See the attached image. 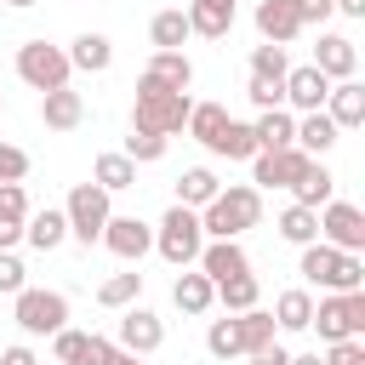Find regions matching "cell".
Returning a JSON list of instances; mask_svg holds the SVG:
<instances>
[{"label":"cell","mask_w":365,"mask_h":365,"mask_svg":"<svg viewBox=\"0 0 365 365\" xmlns=\"http://www.w3.org/2000/svg\"><path fill=\"white\" fill-rule=\"evenodd\" d=\"M194 262H200V274H205L211 285H222V279H240V274H251V257H245V245H240V240H205Z\"/></svg>","instance_id":"4fadbf2b"},{"label":"cell","mask_w":365,"mask_h":365,"mask_svg":"<svg viewBox=\"0 0 365 365\" xmlns=\"http://www.w3.org/2000/svg\"><path fill=\"white\" fill-rule=\"evenodd\" d=\"M131 165H154L160 154H165V137H154V131H137L131 125V137H125V148H120Z\"/></svg>","instance_id":"74e56055"},{"label":"cell","mask_w":365,"mask_h":365,"mask_svg":"<svg viewBox=\"0 0 365 365\" xmlns=\"http://www.w3.org/2000/svg\"><path fill=\"white\" fill-rule=\"evenodd\" d=\"M325 120H331L336 131L365 125V86H359V80H336V86L325 91Z\"/></svg>","instance_id":"2e32d148"},{"label":"cell","mask_w":365,"mask_h":365,"mask_svg":"<svg viewBox=\"0 0 365 365\" xmlns=\"http://www.w3.org/2000/svg\"><path fill=\"white\" fill-rule=\"evenodd\" d=\"M325 365H365V336H348V342H331Z\"/></svg>","instance_id":"f6af8a7d"},{"label":"cell","mask_w":365,"mask_h":365,"mask_svg":"<svg viewBox=\"0 0 365 365\" xmlns=\"http://www.w3.org/2000/svg\"><path fill=\"white\" fill-rule=\"evenodd\" d=\"M211 154H222V160H251V154H257L251 125H245V120H228V125H222V137L211 143Z\"/></svg>","instance_id":"e575fe53"},{"label":"cell","mask_w":365,"mask_h":365,"mask_svg":"<svg viewBox=\"0 0 365 365\" xmlns=\"http://www.w3.org/2000/svg\"><path fill=\"white\" fill-rule=\"evenodd\" d=\"M297 17H302V29L308 23H325L331 17V0H297Z\"/></svg>","instance_id":"7dc6e473"},{"label":"cell","mask_w":365,"mask_h":365,"mask_svg":"<svg viewBox=\"0 0 365 365\" xmlns=\"http://www.w3.org/2000/svg\"><path fill=\"white\" fill-rule=\"evenodd\" d=\"M80 342H86V331H74V325H63V331L51 336V354H57L63 365H74V354H80Z\"/></svg>","instance_id":"bcb514c9"},{"label":"cell","mask_w":365,"mask_h":365,"mask_svg":"<svg viewBox=\"0 0 365 365\" xmlns=\"http://www.w3.org/2000/svg\"><path fill=\"white\" fill-rule=\"evenodd\" d=\"M188 91H165L154 80H137V103H131V125L137 131H154V137H177L188 125Z\"/></svg>","instance_id":"7a4b0ae2"},{"label":"cell","mask_w":365,"mask_h":365,"mask_svg":"<svg viewBox=\"0 0 365 365\" xmlns=\"http://www.w3.org/2000/svg\"><path fill=\"white\" fill-rule=\"evenodd\" d=\"M291 365H325L319 354H291Z\"/></svg>","instance_id":"f5cc1de1"},{"label":"cell","mask_w":365,"mask_h":365,"mask_svg":"<svg viewBox=\"0 0 365 365\" xmlns=\"http://www.w3.org/2000/svg\"><path fill=\"white\" fill-rule=\"evenodd\" d=\"M205 348H211L217 359H240V325H234V314H228V319H211Z\"/></svg>","instance_id":"f35d334b"},{"label":"cell","mask_w":365,"mask_h":365,"mask_svg":"<svg viewBox=\"0 0 365 365\" xmlns=\"http://www.w3.org/2000/svg\"><path fill=\"white\" fill-rule=\"evenodd\" d=\"M63 217H68V240L97 245V240H103V228H108V217H114V205H108V194H103L97 182H74V188H68Z\"/></svg>","instance_id":"8992f818"},{"label":"cell","mask_w":365,"mask_h":365,"mask_svg":"<svg viewBox=\"0 0 365 365\" xmlns=\"http://www.w3.org/2000/svg\"><path fill=\"white\" fill-rule=\"evenodd\" d=\"M11 319H17L29 336H57V331L68 325V297H63V291H34V285H23Z\"/></svg>","instance_id":"ba28073f"},{"label":"cell","mask_w":365,"mask_h":365,"mask_svg":"<svg viewBox=\"0 0 365 365\" xmlns=\"http://www.w3.org/2000/svg\"><path fill=\"white\" fill-rule=\"evenodd\" d=\"M257 297H262L257 274H240V279H222V285H217V302H222L228 314H245V308H257Z\"/></svg>","instance_id":"d590c367"},{"label":"cell","mask_w":365,"mask_h":365,"mask_svg":"<svg viewBox=\"0 0 365 365\" xmlns=\"http://www.w3.org/2000/svg\"><path fill=\"white\" fill-rule=\"evenodd\" d=\"M325 91H331V80H325L314 63L285 74V103H291L297 114H314V108H325Z\"/></svg>","instance_id":"e0dca14e"},{"label":"cell","mask_w":365,"mask_h":365,"mask_svg":"<svg viewBox=\"0 0 365 365\" xmlns=\"http://www.w3.org/2000/svg\"><path fill=\"white\" fill-rule=\"evenodd\" d=\"M291 63H285V46H257L251 51V80H268V86H285Z\"/></svg>","instance_id":"8d00e7d4"},{"label":"cell","mask_w":365,"mask_h":365,"mask_svg":"<svg viewBox=\"0 0 365 365\" xmlns=\"http://www.w3.org/2000/svg\"><path fill=\"white\" fill-rule=\"evenodd\" d=\"M108 365H143V359H137V354H125V348H114V354H108Z\"/></svg>","instance_id":"816d5d0a"},{"label":"cell","mask_w":365,"mask_h":365,"mask_svg":"<svg viewBox=\"0 0 365 365\" xmlns=\"http://www.w3.org/2000/svg\"><path fill=\"white\" fill-rule=\"evenodd\" d=\"M314 68L336 86V80H354V68H359V51H354V40L348 34H319V46H314Z\"/></svg>","instance_id":"9a60e30c"},{"label":"cell","mask_w":365,"mask_h":365,"mask_svg":"<svg viewBox=\"0 0 365 365\" xmlns=\"http://www.w3.org/2000/svg\"><path fill=\"white\" fill-rule=\"evenodd\" d=\"M245 97L257 108H285V86H268V80H245Z\"/></svg>","instance_id":"7bdbcfd3"},{"label":"cell","mask_w":365,"mask_h":365,"mask_svg":"<svg viewBox=\"0 0 365 365\" xmlns=\"http://www.w3.org/2000/svg\"><path fill=\"white\" fill-rule=\"evenodd\" d=\"M148 40H154V51H182V40H188V17H182V6H165V11H154V23H148Z\"/></svg>","instance_id":"f1b7e54d"},{"label":"cell","mask_w":365,"mask_h":365,"mask_svg":"<svg viewBox=\"0 0 365 365\" xmlns=\"http://www.w3.org/2000/svg\"><path fill=\"white\" fill-rule=\"evenodd\" d=\"M297 274H302L308 285H319V291H365V262L348 257V251H336V245H325V240L302 245Z\"/></svg>","instance_id":"3957f363"},{"label":"cell","mask_w":365,"mask_h":365,"mask_svg":"<svg viewBox=\"0 0 365 365\" xmlns=\"http://www.w3.org/2000/svg\"><path fill=\"white\" fill-rule=\"evenodd\" d=\"M23 240L34 245V251H57L63 240H68V217L63 211H29V222H23Z\"/></svg>","instance_id":"d4e9b609"},{"label":"cell","mask_w":365,"mask_h":365,"mask_svg":"<svg viewBox=\"0 0 365 365\" xmlns=\"http://www.w3.org/2000/svg\"><path fill=\"white\" fill-rule=\"evenodd\" d=\"M108 354H114V342H108V336H97V331H86V342H80L74 365H108Z\"/></svg>","instance_id":"b9f144b4"},{"label":"cell","mask_w":365,"mask_h":365,"mask_svg":"<svg viewBox=\"0 0 365 365\" xmlns=\"http://www.w3.org/2000/svg\"><path fill=\"white\" fill-rule=\"evenodd\" d=\"M29 177V154L17 143H0V182H23Z\"/></svg>","instance_id":"60d3db41"},{"label":"cell","mask_w":365,"mask_h":365,"mask_svg":"<svg viewBox=\"0 0 365 365\" xmlns=\"http://www.w3.org/2000/svg\"><path fill=\"white\" fill-rule=\"evenodd\" d=\"M0 108H6V103H0Z\"/></svg>","instance_id":"11a10c76"},{"label":"cell","mask_w":365,"mask_h":365,"mask_svg":"<svg viewBox=\"0 0 365 365\" xmlns=\"http://www.w3.org/2000/svg\"><path fill=\"white\" fill-rule=\"evenodd\" d=\"M108 63H114L108 34H80V40L68 46V68H80V74H103Z\"/></svg>","instance_id":"83f0119b"},{"label":"cell","mask_w":365,"mask_h":365,"mask_svg":"<svg viewBox=\"0 0 365 365\" xmlns=\"http://www.w3.org/2000/svg\"><path fill=\"white\" fill-rule=\"evenodd\" d=\"M68 74H74V68H68V51H63V46H51V40H23V46H17V80L34 86L40 97H46V91H63Z\"/></svg>","instance_id":"277c9868"},{"label":"cell","mask_w":365,"mask_h":365,"mask_svg":"<svg viewBox=\"0 0 365 365\" xmlns=\"http://www.w3.org/2000/svg\"><path fill=\"white\" fill-rule=\"evenodd\" d=\"M251 365H291V354H285L279 342H268V348H257V354H251Z\"/></svg>","instance_id":"c3c4849f"},{"label":"cell","mask_w":365,"mask_h":365,"mask_svg":"<svg viewBox=\"0 0 365 365\" xmlns=\"http://www.w3.org/2000/svg\"><path fill=\"white\" fill-rule=\"evenodd\" d=\"M314 325L325 342H348L365 336V291H325L314 302Z\"/></svg>","instance_id":"52a82bcc"},{"label":"cell","mask_w":365,"mask_h":365,"mask_svg":"<svg viewBox=\"0 0 365 365\" xmlns=\"http://www.w3.org/2000/svg\"><path fill=\"white\" fill-rule=\"evenodd\" d=\"M91 182H97L103 194H120V188H137V165H131L125 154H97V165H91Z\"/></svg>","instance_id":"f546056e"},{"label":"cell","mask_w":365,"mask_h":365,"mask_svg":"<svg viewBox=\"0 0 365 365\" xmlns=\"http://www.w3.org/2000/svg\"><path fill=\"white\" fill-rule=\"evenodd\" d=\"M0 365H40V359H34V348H23V342H17V348H6V354H0Z\"/></svg>","instance_id":"681fc988"},{"label":"cell","mask_w":365,"mask_h":365,"mask_svg":"<svg viewBox=\"0 0 365 365\" xmlns=\"http://www.w3.org/2000/svg\"><path fill=\"white\" fill-rule=\"evenodd\" d=\"M143 80H154V86H165V91H188V86H194V63H188L182 51H154L148 68H143Z\"/></svg>","instance_id":"ffe728a7"},{"label":"cell","mask_w":365,"mask_h":365,"mask_svg":"<svg viewBox=\"0 0 365 365\" xmlns=\"http://www.w3.org/2000/svg\"><path fill=\"white\" fill-rule=\"evenodd\" d=\"M291 194H297V205L319 211V205H331V200H336V177L325 171V160H308V171L291 182Z\"/></svg>","instance_id":"603a6c76"},{"label":"cell","mask_w":365,"mask_h":365,"mask_svg":"<svg viewBox=\"0 0 365 365\" xmlns=\"http://www.w3.org/2000/svg\"><path fill=\"white\" fill-rule=\"evenodd\" d=\"M222 125H228V108H222V103H194V108H188V125H182V131H188L194 143H205V148H211V143L222 137Z\"/></svg>","instance_id":"1f68e13d"},{"label":"cell","mask_w":365,"mask_h":365,"mask_svg":"<svg viewBox=\"0 0 365 365\" xmlns=\"http://www.w3.org/2000/svg\"><path fill=\"white\" fill-rule=\"evenodd\" d=\"M217 194H222V182H217L211 165H188V171L177 177V205H188V211H205Z\"/></svg>","instance_id":"7402d4cb"},{"label":"cell","mask_w":365,"mask_h":365,"mask_svg":"<svg viewBox=\"0 0 365 365\" xmlns=\"http://www.w3.org/2000/svg\"><path fill=\"white\" fill-rule=\"evenodd\" d=\"M336 137H342V131L325 120V108H314V114H302V120H297V137H291V148H302L308 160H325V154L336 148Z\"/></svg>","instance_id":"ac0fdd59"},{"label":"cell","mask_w":365,"mask_h":365,"mask_svg":"<svg viewBox=\"0 0 365 365\" xmlns=\"http://www.w3.org/2000/svg\"><path fill=\"white\" fill-rule=\"evenodd\" d=\"M137 297H143V274H137V268H120V274H108V279L97 285V302H103V308H131Z\"/></svg>","instance_id":"d6a6232c"},{"label":"cell","mask_w":365,"mask_h":365,"mask_svg":"<svg viewBox=\"0 0 365 365\" xmlns=\"http://www.w3.org/2000/svg\"><path fill=\"white\" fill-rule=\"evenodd\" d=\"M171 302L182 308V314H211V302H217V285L194 268V274H177V285H171Z\"/></svg>","instance_id":"4316f807"},{"label":"cell","mask_w":365,"mask_h":365,"mask_svg":"<svg viewBox=\"0 0 365 365\" xmlns=\"http://www.w3.org/2000/svg\"><path fill=\"white\" fill-rule=\"evenodd\" d=\"M200 245H205V234H200V211L171 205V211L160 217V228H154V251H160L171 268H188V262L200 257Z\"/></svg>","instance_id":"5b68a950"},{"label":"cell","mask_w":365,"mask_h":365,"mask_svg":"<svg viewBox=\"0 0 365 365\" xmlns=\"http://www.w3.org/2000/svg\"><path fill=\"white\" fill-rule=\"evenodd\" d=\"M97 245H108L120 262H143V257L154 251V228H148L143 217H108V228H103Z\"/></svg>","instance_id":"7c38bea8"},{"label":"cell","mask_w":365,"mask_h":365,"mask_svg":"<svg viewBox=\"0 0 365 365\" xmlns=\"http://www.w3.org/2000/svg\"><path fill=\"white\" fill-rule=\"evenodd\" d=\"M319 240L336 245V251H348V257H359V251H365V211L348 205V200L319 205Z\"/></svg>","instance_id":"9c48e42d"},{"label":"cell","mask_w":365,"mask_h":365,"mask_svg":"<svg viewBox=\"0 0 365 365\" xmlns=\"http://www.w3.org/2000/svg\"><path fill=\"white\" fill-rule=\"evenodd\" d=\"M0 222H29V194H23V182H0Z\"/></svg>","instance_id":"ab89813d"},{"label":"cell","mask_w":365,"mask_h":365,"mask_svg":"<svg viewBox=\"0 0 365 365\" xmlns=\"http://www.w3.org/2000/svg\"><path fill=\"white\" fill-rule=\"evenodd\" d=\"M257 222H262V194H257L251 182L222 188V194L200 211V234H205V240H240V234L257 228Z\"/></svg>","instance_id":"6da1fadb"},{"label":"cell","mask_w":365,"mask_h":365,"mask_svg":"<svg viewBox=\"0 0 365 365\" xmlns=\"http://www.w3.org/2000/svg\"><path fill=\"white\" fill-rule=\"evenodd\" d=\"M257 34H262V46H291L302 34L297 0H257Z\"/></svg>","instance_id":"5bb4252c"},{"label":"cell","mask_w":365,"mask_h":365,"mask_svg":"<svg viewBox=\"0 0 365 365\" xmlns=\"http://www.w3.org/2000/svg\"><path fill=\"white\" fill-rule=\"evenodd\" d=\"M188 34H205V40H222L234 29V0H188Z\"/></svg>","instance_id":"d6986e66"},{"label":"cell","mask_w":365,"mask_h":365,"mask_svg":"<svg viewBox=\"0 0 365 365\" xmlns=\"http://www.w3.org/2000/svg\"><path fill=\"white\" fill-rule=\"evenodd\" d=\"M274 228H279V240H291V245H314V240H319V211H308V205L291 200Z\"/></svg>","instance_id":"4dcf8cb0"},{"label":"cell","mask_w":365,"mask_h":365,"mask_svg":"<svg viewBox=\"0 0 365 365\" xmlns=\"http://www.w3.org/2000/svg\"><path fill=\"white\" fill-rule=\"evenodd\" d=\"M308 325H314V297L302 285L279 291L274 297V331H308Z\"/></svg>","instance_id":"484cf974"},{"label":"cell","mask_w":365,"mask_h":365,"mask_svg":"<svg viewBox=\"0 0 365 365\" xmlns=\"http://www.w3.org/2000/svg\"><path fill=\"white\" fill-rule=\"evenodd\" d=\"M23 274H29V268L17 262V251H0V291H6V297L23 291Z\"/></svg>","instance_id":"ee69618b"},{"label":"cell","mask_w":365,"mask_h":365,"mask_svg":"<svg viewBox=\"0 0 365 365\" xmlns=\"http://www.w3.org/2000/svg\"><path fill=\"white\" fill-rule=\"evenodd\" d=\"M6 6H17V11H29V6H40V0H6Z\"/></svg>","instance_id":"db71d44e"},{"label":"cell","mask_w":365,"mask_h":365,"mask_svg":"<svg viewBox=\"0 0 365 365\" xmlns=\"http://www.w3.org/2000/svg\"><path fill=\"white\" fill-rule=\"evenodd\" d=\"M40 120H46L51 131H74V125L86 120V97L68 91V86H63V91H46V97H40Z\"/></svg>","instance_id":"44dd1931"},{"label":"cell","mask_w":365,"mask_h":365,"mask_svg":"<svg viewBox=\"0 0 365 365\" xmlns=\"http://www.w3.org/2000/svg\"><path fill=\"white\" fill-rule=\"evenodd\" d=\"M302 171H308V154H302V148H257V154H251V182H257V194H262V188H291Z\"/></svg>","instance_id":"30bf717a"},{"label":"cell","mask_w":365,"mask_h":365,"mask_svg":"<svg viewBox=\"0 0 365 365\" xmlns=\"http://www.w3.org/2000/svg\"><path fill=\"white\" fill-rule=\"evenodd\" d=\"M331 11H342V17H365V0H331Z\"/></svg>","instance_id":"f907efd6"},{"label":"cell","mask_w":365,"mask_h":365,"mask_svg":"<svg viewBox=\"0 0 365 365\" xmlns=\"http://www.w3.org/2000/svg\"><path fill=\"white\" fill-rule=\"evenodd\" d=\"M234 325H240V354H257V348H268L279 331H274V314H262V308H245V314H234Z\"/></svg>","instance_id":"836d02e7"},{"label":"cell","mask_w":365,"mask_h":365,"mask_svg":"<svg viewBox=\"0 0 365 365\" xmlns=\"http://www.w3.org/2000/svg\"><path fill=\"white\" fill-rule=\"evenodd\" d=\"M160 342H165V319H160L154 308H137V302H131V308L120 314V342H114V348H125V354L148 359Z\"/></svg>","instance_id":"8fae6325"},{"label":"cell","mask_w":365,"mask_h":365,"mask_svg":"<svg viewBox=\"0 0 365 365\" xmlns=\"http://www.w3.org/2000/svg\"><path fill=\"white\" fill-rule=\"evenodd\" d=\"M251 137H257V148H291L297 114H291V108H262V114L251 120Z\"/></svg>","instance_id":"cb8c5ba5"}]
</instances>
